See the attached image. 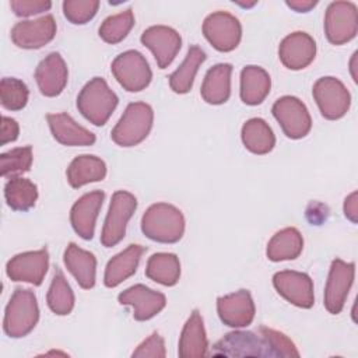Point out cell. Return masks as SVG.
<instances>
[{"label":"cell","instance_id":"1","mask_svg":"<svg viewBox=\"0 0 358 358\" xmlns=\"http://www.w3.org/2000/svg\"><path fill=\"white\" fill-rule=\"evenodd\" d=\"M141 231L151 241L175 243L185 232V217L179 208L168 203L150 206L141 218Z\"/></svg>","mask_w":358,"mask_h":358},{"label":"cell","instance_id":"2","mask_svg":"<svg viewBox=\"0 0 358 358\" xmlns=\"http://www.w3.org/2000/svg\"><path fill=\"white\" fill-rule=\"evenodd\" d=\"M119 102L117 95L102 77L90 80L77 96V109L95 126H103Z\"/></svg>","mask_w":358,"mask_h":358},{"label":"cell","instance_id":"3","mask_svg":"<svg viewBox=\"0 0 358 358\" xmlns=\"http://www.w3.org/2000/svg\"><path fill=\"white\" fill-rule=\"evenodd\" d=\"M39 320L36 296L25 288H15L4 312L3 329L7 336L20 338L29 334Z\"/></svg>","mask_w":358,"mask_h":358},{"label":"cell","instance_id":"4","mask_svg":"<svg viewBox=\"0 0 358 358\" xmlns=\"http://www.w3.org/2000/svg\"><path fill=\"white\" fill-rule=\"evenodd\" d=\"M154 122V110L145 102H131L112 129L110 137L120 147L140 144L148 136Z\"/></svg>","mask_w":358,"mask_h":358},{"label":"cell","instance_id":"5","mask_svg":"<svg viewBox=\"0 0 358 358\" xmlns=\"http://www.w3.org/2000/svg\"><path fill=\"white\" fill-rule=\"evenodd\" d=\"M136 208L137 199L131 193L126 190H117L112 194L101 234V243L105 248H112L124 238L126 225Z\"/></svg>","mask_w":358,"mask_h":358},{"label":"cell","instance_id":"6","mask_svg":"<svg viewBox=\"0 0 358 358\" xmlns=\"http://www.w3.org/2000/svg\"><path fill=\"white\" fill-rule=\"evenodd\" d=\"M213 355L225 357H275L264 334L255 331H232L213 347Z\"/></svg>","mask_w":358,"mask_h":358},{"label":"cell","instance_id":"7","mask_svg":"<svg viewBox=\"0 0 358 358\" xmlns=\"http://www.w3.org/2000/svg\"><path fill=\"white\" fill-rule=\"evenodd\" d=\"M110 69L116 81L129 92L144 90L152 78L148 62L137 50H126L116 56Z\"/></svg>","mask_w":358,"mask_h":358},{"label":"cell","instance_id":"8","mask_svg":"<svg viewBox=\"0 0 358 358\" xmlns=\"http://www.w3.org/2000/svg\"><path fill=\"white\" fill-rule=\"evenodd\" d=\"M358 32V11L351 1H333L324 15V34L330 43L343 45Z\"/></svg>","mask_w":358,"mask_h":358},{"label":"cell","instance_id":"9","mask_svg":"<svg viewBox=\"0 0 358 358\" xmlns=\"http://www.w3.org/2000/svg\"><path fill=\"white\" fill-rule=\"evenodd\" d=\"M313 98L323 117L337 120L351 105V95L345 85L336 77H322L313 84Z\"/></svg>","mask_w":358,"mask_h":358},{"label":"cell","instance_id":"10","mask_svg":"<svg viewBox=\"0 0 358 358\" xmlns=\"http://www.w3.org/2000/svg\"><path fill=\"white\" fill-rule=\"evenodd\" d=\"M271 112L287 137L298 140L310 131V115L305 103L296 96L285 95L278 98L274 102Z\"/></svg>","mask_w":358,"mask_h":358},{"label":"cell","instance_id":"11","mask_svg":"<svg viewBox=\"0 0 358 358\" xmlns=\"http://www.w3.org/2000/svg\"><path fill=\"white\" fill-rule=\"evenodd\" d=\"M203 34L214 49L220 52H231L241 42L242 27L235 15L227 11H215L206 17L203 22Z\"/></svg>","mask_w":358,"mask_h":358},{"label":"cell","instance_id":"12","mask_svg":"<svg viewBox=\"0 0 358 358\" xmlns=\"http://www.w3.org/2000/svg\"><path fill=\"white\" fill-rule=\"evenodd\" d=\"M355 264L334 259L330 266L324 287V308L331 315H338L345 303L350 288L354 282Z\"/></svg>","mask_w":358,"mask_h":358},{"label":"cell","instance_id":"13","mask_svg":"<svg viewBox=\"0 0 358 358\" xmlns=\"http://www.w3.org/2000/svg\"><path fill=\"white\" fill-rule=\"evenodd\" d=\"M273 285L277 292L298 308L309 309L315 303L312 278L306 273L284 270L273 277Z\"/></svg>","mask_w":358,"mask_h":358},{"label":"cell","instance_id":"14","mask_svg":"<svg viewBox=\"0 0 358 358\" xmlns=\"http://www.w3.org/2000/svg\"><path fill=\"white\" fill-rule=\"evenodd\" d=\"M49 267L48 249L18 253L11 257L6 266V273L13 281L41 285Z\"/></svg>","mask_w":358,"mask_h":358},{"label":"cell","instance_id":"15","mask_svg":"<svg viewBox=\"0 0 358 358\" xmlns=\"http://www.w3.org/2000/svg\"><path fill=\"white\" fill-rule=\"evenodd\" d=\"M141 43L147 46L159 69H166L182 46V38L179 32L166 25H152L141 34Z\"/></svg>","mask_w":358,"mask_h":358},{"label":"cell","instance_id":"16","mask_svg":"<svg viewBox=\"0 0 358 358\" xmlns=\"http://www.w3.org/2000/svg\"><path fill=\"white\" fill-rule=\"evenodd\" d=\"M11 41L22 49H39L49 43L56 35V21L46 14L36 20L20 21L11 28Z\"/></svg>","mask_w":358,"mask_h":358},{"label":"cell","instance_id":"17","mask_svg":"<svg viewBox=\"0 0 358 358\" xmlns=\"http://www.w3.org/2000/svg\"><path fill=\"white\" fill-rule=\"evenodd\" d=\"M217 312L224 324L234 329L246 327L255 319V302L248 289H239L220 296L217 299Z\"/></svg>","mask_w":358,"mask_h":358},{"label":"cell","instance_id":"18","mask_svg":"<svg viewBox=\"0 0 358 358\" xmlns=\"http://www.w3.org/2000/svg\"><path fill=\"white\" fill-rule=\"evenodd\" d=\"M122 305L133 308V317L144 322L158 315L166 305V298L162 292L154 291L143 284H136L117 296Z\"/></svg>","mask_w":358,"mask_h":358},{"label":"cell","instance_id":"19","mask_svg":"<svg viewBox=\"0 0 358 358\" xmlns=\"http://www.w3.org/2000/svg\"><path fill=\"white\" fill-rule=\"evenodd\" d=\"M278 56L287 69L301 70L313 62L316 56V43L309 34L296 31L281 41Z\"/></svg>","mask_w":358,"mask_h":358},{"label":"cell","instance_id":"20","mask_svg":"<svg viewBox=\"0 0 358 358\" xmlns=\"http://www.w3.org/2000/svg\"><path fill=\"white\" fill-rule=\"evenodd\" d=\"M103 199L105 193L102 190H94L81 196L71 207V227L85 241H90L94 236L95 222Z\"/></svg>","mask_w":358,"mask_h":358},{"label":"cell","instance_id":"21","mask_svg":"<svg viewBox=\"0 0 358 358\" xmlns=\"http://www.w3.org/2000/svg\"><path fill=\"white\" fill-rule=\"evenodd\" d=\"M67 66L57 52L49 53L35 70L38 88L45 96H57L67 84Z\"/></svg>","mask_w":358,"mask_h":358},{"label":"cell","instance_id":"22","mask_svg":"<svg viewBox=\"0 0 358 358\" xmlns=\"http://www.w3.org/2000/svg\"><path fill=\"white\" fill-rule=\"evenodd\" d=\"M52 136L63 145H92L95 143V134L80 126L67 113H49L46 115Z\"/></svg>","mask_w":358,"mask_h":358},{"label":"cell","instance_id":"23","mask_svg":"<svg viewBox=\"0 0 358 358\" xmlns=\"http://www.w3.org/2000/svg\"><path fill=\"white\" fill-rule=\"evenodd\" d=\"M145 252V248L141 245H129L124 250L113 256L105 268L103 284L109 288L117 287L124 280L131 277L138 266L141 255Z\"/></svg>","mask_w":358,"mask_h":358},{"label":"cell","instance_id":"24","mask_svg":"<svg viewBox=\"0 0 358 358\" xmlns=\"http://www.w3.org/2000/svg\"><path fill=\"white\" fill-rule=\"evenodd\" d=\"M208 341L203 324V317L197 309L192 312L185 323L179 338V357L182 358H201L207 355Z\"/></svg>","mask_w":358,"mask_h":358},{"label":"cell","instance_id":"25","mask_svg":"<svg viewBox=\"0 0 358 358\" xmlns=\"http://www.w3.org/2000/svg\"><path fill=\"white\" fill-rule=\"evenodd\" d=\"M63 260L67 270L74 275L81 288L90 289L95 285L96 259L94 253L84 250L71 242L64 250Z\"/></svg>","mask_w":358,"mask_h":358},{"label":"cell","instance_id":"26","mask_svg":"<svg viewBox=\"0 0 358 358\" xmlns=\"http://www.w3.org/2000/svg\"><path fill=\"white\" fill-rule=\"evenodd\" d=\"M231 73L229 63H218L207 73L201 84V96L207 103L221 105L228 101L231 95Z\"/></svg>","mask_w":358,"mask_h":358},{"label":"cell","instance_id":"27","mask_svg":"<svg viewBox=\"0 0 358 358\" xmlns=\"http://www.w3.org/2000/svg\"><path fill=\"white\" fill-rule=\"evenodd\" d=\"M268 73L259 66H246L241 71V99L246 105L262 103L270 92Z\"/></svg>","mask_w":358,"mask_h":358},{"label":"cell","instance_id":"28","mask_svg":"<svg viewBox=\"0 0 358 358\" xmlns=\"http://www.w3.org/2000/svg\"><path fill=\"white\" fill-rule=\"evenodd\" d=\"M66 175L70 186L78 189L84 185L102 180L106 176V165L95 155H78L70 162Z\"/></svg>","mask_w":358,"mask_h":358},{"label":"cell","instance_id":"29","mask_svg":"<svg viewBox=\"0 0 358 358\" xmlns=\"http://www.w3.org/2000/svg\"><path fill=\"white\" fill-rule=\"evenodd\" d=\"M303 248V238L301 232L288 227L273 235L267 245V257L271 262H282V260H294L296 259Z\"/></svg>","mask_w":358,"mask_h":358},{"label":"cell","instance_id":"30","mask_svg":"<svg viewBox=\"0 0 358 358\" xmlns=\"http://www.w3.org/2000/svg\"><path fill=\"white\" fill-rule=\"evenodd\" d=\"M241 137L243 145L253 154L263 155L270 152L275 145V136L266 120L252 117L242 126Z\"/></svg>","mask_w":358,"mask_h":358},{"label":"cell","instance_id":"31","mask_svg":"<svg viewBox=\"0 0 358 358\" xmlns=\"http://www.w3.org/2000/svg\"><path fill=\"white\" fill-rule=\"evenodd\" d=\"M204 60H206V53L201 50V48L196 45L190 46L182 64L168 77L169 87L172 88V91L176 94L189 92L193 87L196 73Z\"/></svg>","mask_w":358,"mask_h":358},{"label":"cell","instance_id":"32","mask_svg":"<svg viewBox=\"0 0 358 358\" xmlns=\"http://www.w3.org/2000/svg\"><path fill=\"white\" fill-rule=\"evenodd\" d=\"M145 275L162 285L172 287L179 281L180 277V263L173 253H154L145 267Z\"/></svg>","mask_w":358,"mask_h":358},{"label":"cell","instance_id":"33","mask_svg":"<svg viewBox=\"0 0 358 358\" xmlns=\"http://www.w3.org/2000/svg\"><path fill=\"white\" fill-rule=\"evenodd\" d=\"M7 206L14 211H28L38 199V187L29 179L14 176L4 186Z\"/></svg>","mask_w":358,"mask_h":358},{"label":"cell","instance_id":"34","mask_svg":"<svg viewBox=\"0 0 358 358\" xmlns=\"http://www.w3.org/2000/svg\"><path fill=\"white\" fill-rule=\"evenodd\" d=\"M46 301H48L49 309L59 316L69 315L74 308L73 289L69 285L63 271L59 267H56L55 270Z\"/></svg>","mask_w":358,"mask_h":358},{"label":"cell","instance_id":"35","mask_svg":"<svg viewBox=\"0 0 358 358\" xmlns=\"http://www.w3.org/2000/svg\"><path fill=\"white\" fill-rule=\"evenodd\" d=\"M134 25V15L130 8L115 14L109 15L108 18L103 20V22L99 27V36L106 42V43H119L123 41L130 29Z\"/></svg>","mask_w":358,"mask_h":358},{"label":"cell","instance_id":"36","mask_svg":"<svg viewBox=\"0 0 358 358\" xmlns=\"http://www.w3.org/2000/svg\"><path fill=\"white\" fill-rule=\"evenodd\" d=\"M29 91L24 81L14 77H4L0 83V101L8 110H21L28 102Z\"/></svg>","mask_w":358,"mask_h":358},{"label":"cell","instance_id":"37","mask_svg":"<svg viewBox=\"0 0 358 358\" xmlns=\"http://www.w3.org/2000/svg\"><path fill=\"white\" fill-rule=\"evenodd\" d=\"M32 165V148L17 147L0 155V171L1 176H17L20 173L28 172Z\"/></svg>","mask_w":358,"mask_h":358},{"label":"cell","instance_id":"38","mask_svg":"<svg viewBox=\"0 0 358 358\" xmlns=\"http://www.w3.org/2000/svg\"><path fill=\"white\" fill-rule=\"evenodd\" d=\"M99 8V1L96 0H66L63 1L64 17L71 24H85L94 18Z\"/></svg>","mask_w":358,"mask_h":358},{"label":"cell","instance_id":"39","mask_svg":"<svg viewBox=\"0 0 358 358\" xmlns=\"http://www.w3.org/2000/svg\"><path fill=\"white\" fill-rule=\"evenodd\" d=\"M259 330L264 334L267 338L270 347L273 348L275 357H299V352L295 347V344L282 333L268 329L266 326H260Z\"/></svg>","mask_w":358,"mask_h":358},{"label":"cell","instance_id":"40","mask_svg":"<svg viewBox=\"0 0 358 358\" xmlns=\"http://www.w3.org/2000/svg\"><path fill=\"white\" fill-rule=\"evenodd\" d=\"M165 355V343L158 333H152L131 354L133 358H164Z\"/></svg>","mask_w":358,"mask_h":358},{"label":"cell","instance_id":"41","mask_svg":"<svg viewBox=\"0 0 358 358\" xmlns=\"http://www.w3.org/2000/svg\"><path fill=\"white\" fill-rule=\"evenodd\" d=\"M10 7L18 17H31L48 11L52 7V3L48 0H11Z\"/></svg>","mask_w":358,"mask_h":358},{"label":"cell","instance_id":"42","mask_svg":"<svg viewBox=\"0 0 358 358\" xmlns=\"http://www.w3.org/2000/svg\"><path fill=\"white\" fill-rule=\"evenodd\" d=\"M18 134H20L18 123L8 116H3L1 117V145L15 141Z\"/></svg>","mask_w":358,"mask_h":358},{"label":"cell","instance_id":"43","mask_svg":"<svg viewBox=\"0 0 358 358\" xmlns=\"http://www.w3.org/2000/svg\"><path fill=\"white\" fill-rule=\"evenodd\" d=\"M357 197H358V193L352 192L344 200V215L354 224L357 222V217H358V200H357Z\"/></svg>","mask_w":358,"mask_h":358},{"label":"cell","instance_id":"44","mask_svg":"<svg viewBox=\"0 0 358 358\" xmlns=\"http://www.w3.org/2000/svg\"><path fill=\"white\" fill-rule=\"evenodd\" d=\"M285 4L289 8L295 10L296 13H308L317 4V1H315V0H287Z\"/></svg>","mask_w":358,"mask_h":358},{"label":"cell","instance_id":"45","mask_svg":"<svg viewBox=\"0 0 358 358\" xmlns=\"http://www.w3.org/2000/svg\"><path fill=\"white\" fill-rule=\"evenodd\" d=\"M355 60H357V52L352 55V59H351V63H350V69H351V74H352V78H354V81H357L358 78H357V73H355Z\"/></svg>","mask_w":358,"mask_h":358}]
</instances>
